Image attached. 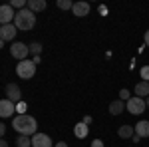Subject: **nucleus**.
Masks as SVG:
<instances>
[{
  "label": "nucleus",
  "mask_w": 149,
  "mask_h": 147,
  "mask_svg": "<svg viewBox=\"0 0 149 147\" xmlns=\"http://www.w3.org/2000/svg\"><path fill=\"white\" fill-rule=\"evenodd\" d=\"M12 127H14L20 135L32 137L34 133H38V121H36V117L28 115V113H24V115H16V117L12 119Z\"/></svg>",
  "instance_id": "nucleus-1"
},
{
  "label": "nucleus",
  "mask_w": 149,
  "mask_h": 147,
  "mask_svg": "<svg viewBox=\"0 0 149 147\" xmlns=\"http://www.w3.org/2000/svg\"><path fill=\"white\" fill-rule=\"evenodd\" d=\"M14 26L18 28V30H32L36 26V14L32 10H28V8H24V10H18L16 12V18H14Z\"/></svg>",
  "instance_id": "nucleus-2"
},
{
  "label": "nucleus",
  "mask_w": 149,
  "mask_h": 147,
  "mask_svg": "<svg viewBox=\"0 0 149 147\" xmlns=\"http://www.w3.org/2000/svg\"><path fill=\"white\" fill-rule=\"evenodd\" d=\"M16 74H18L22 79L34 78V74H36V64L32 62V60H24V62H20V64L16 66Z\"/></svg>",
  "instance_id": "nucleus-3"
},
{
  "label": "nucleus",
  "mask_w": 149,
  "mask_h": 147,
  "mask_svg": "<svg viewBox=\"0 0 149 147\" xmlns=\"http://www.w3.org/2000/svg\"><path fill=\"white\" fill-rule=\"evenodd\" d=\"M125 107H127V111L131 113V115H141V113L145 111V107H147V103H145V100L143 98H129L125 103Z\"/></svg>",
  "instance_id": "nucleus-4"
},
{
  "label": "nucleus",
  "mask_w": 149,
  "mask_h": 147,
  "mask_svg": "<svg viewBox=\"0 0 149 147\" xmlns=\"http://www.w3.org/2000/svg\"><path fill=\"white\" fill-rule=\"evenodd\" d=\"M10 54H12V58H16L18 62H24V60H28V56H30V48L26 44H22V42H14V44L10 46Z\"/></svg>",
  "instance_id": "nucleus-5"
},
{
  "label": "nucleus",
  "mask_w": 149,
  "mask_h": 147,
  "mask_svg": "<svg viewBox=\"0 0 149 147\" xmlns=\"http://www.w3.org/2000/svg\"><path fill=\"white\" fill-rule=\"evenodd\" d=\"M14 18H16L14 8H12L10 4H2V6H0V26H4V24H12Z\"/></svg>",
  "instance_id": "nucleus-6"
},
{
  "label": "nucleus",
  "mask_w": 149,
  "mask_h": 147,
  "mask_svg": "<svg viewBox=\"0 0 149 147\" xmlns=\"http://www.w3.org/2000/svg\"><path fill=\"white\" fill-rule=\"evenodd\" d=\"M18 34V28L14 26V24H4V26H0V40H4V42H12L14 38Z\"/></svg>",
  "instance_id": "nucleus-7"
},
{
  "label": "nucleus",
  "mask_w": 149,
  "mask_h": 147,
  "mask_svg": "<svg viewBox=\"0 0 149 147\" xmlns=\"http://www.w3.org/2000/svg\"><path fill=\"white\" fill-rule=\"evenodd\" d=\"M32 147H54V141L46 133H34L32 135Z\"/></svg>",
  "instance_id": "nucleus-8"
},
{
  "label": "nucleus",
  "mask_w": 149,
  "mask_h": 147,
  "mask_svg": "<svg viewBox=\"0 0 149 147\" xmlns=\"http://www.w3.org/2000/svg\"><path fill=\"white\" fill-rule=\"evenodd\" d=\"M22 98V91L18 88V84H6V100H10L12 103H18Z\"/></svg>",
  "instance_id": "nucleus-9"
},
{
  "label": "nucleus",
  "mask_w": 149,
  "mask_h": 147,
  "mask_svg": "<svg viewBox=\"0 0 149 147\" xmlns=\"http://www.w3.org/2000/svg\"><path fill=\"white\" fill-rule=\"evenodd\" d=\"M16 111V103L10 100H0V117H12Z\"/></svg>",
  "instance_id": "nucleus-10"
},
{
  "label": "nucleus",
  "mask_w": 149,
  "mask_h": 147,
  "mask_svg": "<svg viewBox=\"0 0 149 147\" xmlns=\"http://www.w3.org/2000/svg\"><path fill=\"white\" fill-rule=\"evenodd\" d=\"M74 16H78V18H84V16H88L90 14V4L86 2V0H80V2H74Z\"/></svg>",
  "instance_id": "nucleus-11"
},
{
  "label": "nucleus",
  "mask_w": 149,
  "mask_h": 147,
  "mask_svg": "<svg viewBox=\"0 0 149 147\" xmlns=\"http://www.w3.org/2000/svg\"><path fill=\"white\" fill-rule=\"evenodd\" d=\"M133 129H135V135H139V137H149V121H147V119L137 121V123L133 125Z\"/></svg>",
  "instance_id": "nucleus-12"
},
{
  "label": "nucleus",
  "mask_w": 149,
  "mask_h": 147,
  "mask_svg": "<svg viewBox=\"0 0 149 147\" xmlns=\"http://www.w3.org/2000/svg\"><path fill=\"white\" fill-rule=\"evenodd\" d=\"M28 10H32L36 14V12H42L46 10V0H28Z\"/></svg>",
  "instance_id": "nucleus-13"
},
{
  "label": "nucleus",
  "mask_w": 149,
  "mask_h": 147,
  "mask_svg": "<svg viewBox=\"0 0 149 147\" xmlns=\"http://www.w3.org/2000/svg\"><path fill=\"white\" fill-rule=\"evenodd\" d=\"M135 95L137 98H149V82H139L135 86Z\"/></svg>",
  "instance_id": "nucleus-14"
},
{
  "label": "nucleus",
  "mask_w": 149,
  "mask_h": 147,
  "mask_svg": "<svg viewBox=\"0 0 149 147\" xmlns=\"http://www.w3.org/2000/svg\"><path fill=\"white\" fill-rule=\"evenodd\" d=\"M133 133H135L133 125H121V127L117 129V135L121 137V139H129V137H133Z\"/></svg>",
  "instance_id": "nucleus-15"
},
{
  "label": "nucleus",
  "mask_w": 149,
  "mask_h": 147,
  "mask_svg": "<svg viewBox=\"0 0 149 147\" xmlns=\"http://www.w3.org/2000/svg\"><path fill=\"white\" fill-rule=\"evenodd\" d=\"M123 109H125V103L121 102V100H115V102L109 103V113H111V115H119Z\"/></svg>",
  "instance_id": "nucleus-16"
},
{
  "label": "nucleus",
  "mask_w": 149,
  "mask_h": 147,
  "mask_svg": "<svg viewBox=\"0 0 149 147\" xmlns=\"http://www.w3.org/2000/svg\"><path fill=\"white\" fill-rule=\"evenodd\" d=\"M88 131H90V129H88V125L84 123V121H80V123L74 127V135L78 137V139H84V137L88 135Z\"/></svg>",
  "instance_id": "nucleus-17"
},
{
  "label": "nucleus",
  "mask_w": 149,
  "mask_h": 147,
  "mask_svg": "<svg viewBox=\"0 0 149 147\" xmlns=\"http://www.w3.org/2000/svg\"><path fill=\"white\" fill-rule=\"evenodd\" d=\"M16 147H32V137L18 135V139H16Z\"/></svg>",
  "instance_id": "nucleus-18"
},
{
  "label": "nucleus",
  "mask_w": 149,
  "mask_h": 147,
  "mask_svg": "<svg viewBox=\"0 0 149 147\" xmlns=\"http://www.w3.org/2000/svg\"><path fill=\"white\" fill-rule=\"evenodd\" d=\"M28 48H30V56H32V58L40 56V52H42V44H40V42H32Z\"/></svg>",
  "instance_id": "nucleus-19"
},
{
  "label": "nucleus",
  "mask_w": 149,
  "mask_h": 147,
  "mask_svg": "<svg viewBox=\"0 0 149 147\" xmlns=\"http://www.w3.org/2000/svg\"><path fill=\"white\" fill-rule=\"evenodd\" d=\"M56 6L60 10H72V8H74V2H70V0H58Z\"/></svg>",
  "instance_id": "nucleus-20"
},
{
  "label": "nucleus",
  "mask_w": 149,
  "mask_h": 147,
  "mask_svg": "<svg viewBox=\"0 0 149 147\" xmlns=\"http://www.w3.org/2000/svg\"><path fill=\"white\" fill-rule=\"evenodd\" d=\"M26 4H28L26 0H12V2H10L12 8H20V10H24V8H26Z\"/></svg>",
  "instance_id": "nucleus-21"
},
{
  "label": "nucleus",
  "mask_w": 149,
  "mask_h": 147,
  "mask_svg": "<svg viewBox=\"0 0 149 147\" xmlns=\"http://www.w3.org/2000/svg\"><path fill=\"white\" fill-rule=\"evenodd\" d=\"M129 98H131V95H129V90H125V88L119 90V100H121V102H127Z\"/></svg>",
  "instance_id": "nucleus-22"
},
{
  "label": "nucleus",
  "mask_w": 149,
  "mask_h": 147,
  "mask_svg": "<svg viewBox=\"0 0 149 147\" xmlns=\"http://www.w3.org/2000/svg\"><path fill=\"white\" fill-rule=\"evenodd\" d=\"M16 111H18V115H24V113H26V103L18 102L16 103Z\"/></svg>",
  "instance_id": "nucleus-23"
},
{
  "label": "nucleus",
  "mask_w": 149,
  "mask_h": 147,
  "mask_svg": "<svg viewBox=\"0 0 149 147\" xmlns=\"http://www.w3.org/2000/svg\"><path fill=\"white\" fill-rule=\"evenodd\" d=\"M141 79L143 82H149V66H143L141 68Z\"/></svg>",
  "instance_id": "nucleus-24"
},
{
  "label": "nucleus",
  "mask_w": 149,
  "mask_h": 147,
  "mask_svg": "<svg viewBox=\"0 0 149 147\" xmlns=\"http://www.w3.org/2000/svg\"><path fill=\"white\" fill-rule=\"evenodd\" d=\"M4 133H6V125L0 121V139H2V135H4Z\"/></svg>",
  "instance_id": "nucleus-25"
},
{
  "label": "nucleus",
  "mask_w": 149,
  "mask_h": 147,
  "mask_svg": "<svg viewBox=\"0 0 149 147\" xmlns=\"http://www.w3.org/2000/svg\"><path fill=\"white\" fill-rule=\"evenodd\" d=\"M92 147H103V141L102 139H95V141L92 143Z\"/></svg>",
  "instance_id": "nucleus-26"
},
{
  "label": "nucleus",
  "mask_w": 149,
  "mask_h": 147,
  "mask_svg": "<svg viewBox=\"0 0 149 147\" xmlns=\"http://www.w3.org/2000/svg\"><path fill=\"white\" fill-rule=\"evenodd\" d=\"M92 121H93V119H92V115H86V117H84V123H86V125H90Z\"/></svg>",
  "instance_id": "nucleus-27"
},
{
  "label": "nucleus",
  "mask_w": 149,
  "mask_h": 147,
  "mask_svg": "<svg viewBox=\"0 0 149 147\" xmlns=\"http://www.w3.org/2000/svg\"><path fill=\"white\" fill-rule=\"evenodd\" d=\"M143 40H145V46H147V48H149V30H147V32H145V36H143Z\"/></svg>",
  "instance_id": "nucleus-28"
},
{
  "label": "nucleus",
  "mask_w": 149,
  "mask_h": 147,
  "mask_svg": "<svg viewBox=\"0 0 149 147\" xmlns=\"http://www.w3.org/2000/svg\"><path fill=\"white\" fill-rule=\"evenodd\" d=\"M54 147H68V143H66V141H60V143H56Z\"/></svg>",
  "instance_id": "nucleus-29"
},
{
  "label": "nucleus",
  "mask_w": 149,
  "mask_h": 147,
  "mask_svg": "<svg viewBox=\"0 0 149 147\" xmlns=\"http://www.w3.org/2000/svg\"><path fill=\"white\" fill-rule=\"evenodd\" d=\"M139 141H141V137H139V135H135V133H133V143H139Z\"/></svg>",
  "instance_id": "nucleus-30"
},
{
  "label": "nucleus",
  "mask_w": 149,
  "mask_h": 147,
  "mask_svg": "<svg viewBox=\"0 0 149 147\" xmlns=\"http://www.w3.org/2000/svg\"><path fill=\"white\" fill-rule=\"evenodd\" d=\"M0 147H8V143H6L4 139H0Z\"/></svg>",
  "instance_id": "nucleus-31"
},
{
  "label": "nucleus",
  "mask_w": 149,
  "mask_h": 147,
  "mask_svg": "<svg viewBox=\"0 0 149 147\" xmlns=\"http://www.w3.org/2000/svg\"><path fill=\"white\" fill-rule=\"evenodd\" d=\"M4 44H6V42H4V40H0V50L4 48Z\"/></svg>",
  "instance_id": "nucleus-32"
},
{
  "label": "nucleus",
  "mask_w": 149,
  "mask_h": 147,
  "mask_svg": "<svg viewBox=\"0 0 149 147\" xmlns=\"http://www.w3.org/2000/svg\"><path fill=\"white\" fill-rule=\"evenodd\" d=\"M145 103H147V107H149V98H147V100H145Z\"/></svg>",
  "instance_id": "nucleus-33"
}]
</instances>
